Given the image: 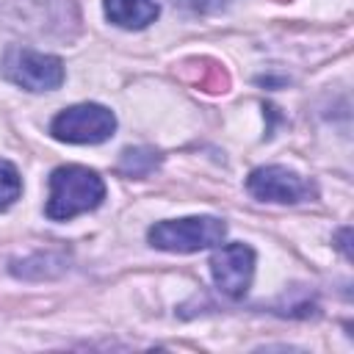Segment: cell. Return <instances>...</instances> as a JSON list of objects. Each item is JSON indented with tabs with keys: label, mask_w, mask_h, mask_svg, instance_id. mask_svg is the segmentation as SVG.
Returning <instances> with one entry per match:
<instances>
[{
	"label": "cell",
	"mask_w": 354,
	"mask_h": 354,
	"mask_svg": "<svg viewBox=\"0 0 354 354\" xmlns=\"http://www.w3.org/2000/svg\"><path fill=\"white\" fill-rule=\"evenodd\" d=\"M105 199V183L86 166H58L50 174L47 216L53 221H69L80 213L94 210Z\"/></svg>",
	"instance_id": "cell-1"
},
{
	"label": "cell",
	"mask_w": 354,
	"mask_h": 354,
	"mask_svg": "<svg viewBox=\"0 0 354 354\" xmlns=\"http://www.w3.org/2000/svg\"><path fill=\"white\" fill-rule=\"evenodd\" d=\"M224 235H227V224L216 216H188V218L158 221L147 232V238L155 249L183 252V254L218 246L224 241Z\"/></svg>",
	"instance_id": "cell-2"
},
{
	"label": "cell",
	"mask_w": 354,
	"mask_h": 354,
	"mask_svg": "<svg viewBox=\"0 0 354 354\" xmlns=\"http://www.w3.org/2000/svg\"><path fill=\"white\" fill-rule=\"evenodd\" d=\"M0 72L19 88L28 91H53L64 83V64L55 55L36 53L28 47H11L3 55Z\"/></svg>",
	"instance_id": "cell-3"
},
{
	"label": "cell",
	"mask_w": 354,
	"mask_h": 354,
	"mask_svg": "<svg viewBox=\"0 0 354 354\" xmlns=\"http://www.w3.org/2000/svg\"><path fill=\"white\" fill-rule=\"evenodd\" d=\"M113 130H116V116L97 102H80L64 108L50 124V133L66 144H100L108 141Z\"/></svg>",
	"instance_id": "cell-4"
},
{
	"label": "cell",
	"mask_w": 354,
	"mask_h": 354,
	"mask_svg": "<svg viewBox=\"0 0 354 354\" xmlns=\"http://www.w3.org/2000/svg\"><path fill=\"white\" fill-rule=\"evenodd\" d=\"M246 188L252 196L263 202H282V205H299L315 199L318 188L307 177L285 169V166H260L249 174Z\"/></svg>",
	"instance_id": "cell-5"
},
{
	"label": "cell",
	"mask_w": 354,
	"mask_h": 354,
	"mask_svg": "<svg viewBox=\"0 0 354 354\" xmlns=\"http://www.w3.org/2000/svg\"><path fill=\"white\" fill-rule=\"evenodd\" d=\"M210 274L221 293L241 299L254 277V252L246 243H218L210 257Z\"/></svg>",
	"instance_id": "cell-6"
},
{
	"label": "cell",
	"mask_w": 354,
	"mask_h": 354,
	"mask_svg": "<svg viewBox=\"0 0 354 354\" xmlns=\"http://www.w3.org/2000/svg\"><path fill=\"white\" fill-rule=\"evenodd\" d=\"M160 6L155 0H105V17L127 30H141L155 22Z\"/></svg>",
	"instance_id": "cell-7"
},
{
	"label": "cell",
	"mask_w": 354,
	"mask_h": 354,
	"mask_svg": "<svg viewBox=\"0 0 354 354\" xmlns=\"http://www.w3.org/2000/svg\"><path fill=\"white\" fill-rule=\"evenodd\" d=\"M158 163H160V155H158L155 149L138 147V149H124L119 169H122L124 174H130V177H144V174H149Z\"/></svg>",
	"instance_id": "cell-8"
},
{
	"label": "cell",
	"mask_w": 354,
	"mask_h": 354,
	"mask_svg": "<svg viewBox=\"0 0 354 354\" xmlns=\"http://www.w3.org/2000/svg\"><path fill=\"white\" fill-rule=\"evenodd\" d=\"M194 80L199 88L205 91H224L230 86V77L227 72L218 66V64H210V61H194Z\"/></svg>",
	"instance_id": "cell-9"
},
{
	"label": "cell",
	"mask_w": 354,
	"mask_h": 354,
	"mask_svg": "<svg viewBox=\"0 0 354 354\" xmlns=\"http://www.w3.org/2000/svg\"><path fill=\"white\" fill-rule=\"evenodd\" d=\"M22 194V177L19 171L8 163V160H0V210L14 205Z\"/></svg>",
	"instance_id": "cell-10"
},
{
	"label": "cell",
	"mask_w": 354,
	"mask_h": 354,
	"mask_svg": "<svg viewBox=\"0 0 354 354\" xmlns=\"http://www.w3.org/2000/svg\"><path fill=\"white\" fill-rule=\"evenodd\" d=\"M177 3L185 6V8H194V11H210V8L221 6L224 0H177Z\"/></svg>",
	"instance_id": "cell-11"
},
{
	"label": "cell",
	"mask_w": 354,
	"mask_h": 354,
	"mask_svg": "<svg viewBox=\"0 0 354 354\" xmlns=\"http://www.w3.org/2000/svg\"><path fill=\"white\" fill-rule=\"evenodd\" d=\"M348 235H351V230H348V227H343V230H340V243H337V246L343 249V254H346V257H351V249H348Z\"/></svg>",
	"instance_id": "cell-12"
}]
</instances>
